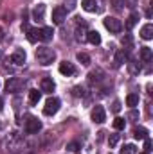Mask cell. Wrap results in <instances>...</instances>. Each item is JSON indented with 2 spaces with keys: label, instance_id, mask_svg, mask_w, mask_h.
Wrapping results in <instances>:
<instances>
[{
  "label": "cell",
  "instance_id": "1",
  "mask_svg": "<svg viewBox=\"0 0 153 154\" xmlns=\"http://www.w3.org/2000/svg\"><path fill=\"white\" fill-rule=\"evenodd\" d=\"M2 145H4V149L9 154H16V152H22V151H24L25 142H24V138H22L18 133H9V134H5V138L2 140Z\"/></svg>",
  "mask_w": 153,
  "mask_h": 154
},
{
  "label": "cell",
  "instance_id": "2",
  "mask_svg": "<svg viewBox=\"0 0 153 154\" xmlns=\"http://www.w3.org/2000/svg\"><path fill=\"white\" fill-rule=\"evenodd\" d=\"M36 59H38L40 65L47 66L56 59V52L52 48H49V47H40V48H36Z\"/></svg>",
  "mask_w": 153,
  "mask_h": 154
},
{
  "label": "cell",
  "instance_id": "3",
  "mask_svg": "<svg viewBox=\"0 0 153 154\" xmlns=\"http://www.w3.org/2000/svg\"><path fill=\"white\" fill-rule=\"evenodd\" d=\"M25 86V81L20 77H9L5 82V91L7 93H20Z\"/></svg>",
  "mask_w": 153,
  "mask_h": 154
},
{
  "label": "cell",
  "instance_id": "4",
  "mask_svg": "<svg viewBox=\"0 0 153 154\" xmlns=\"http://www.w3.org/2000/svg\"><path fill=\"white\" fill-rule=\"evenodd\" d=\"M58 111H60V100L56 97H49L45 106H43V113L47 116H52V115H56Z\"/></svg>",
  "mask_w": 153,
  "mask_h": 154
},
{
  "label": "cell",
  "instance_id": "5",
  "mask_svg": "<svg viewBox=\"0 0 153 154\" xmlns=\"http://www.w3.org/2000/svg\"><path fill=\"white\" fill-rule=\"evenodd\" d=\"M24 129H25V133H27V134H36L40 129H41V122H40L36 116H29V118L25 120Z\"/></svg>",
  "mask_w": 153,
  "mask_h": 154
},
{
  "label": "cell",
  "instance_id": "6",
  "mask_svg": "<svg viewBox=\"0 0 153 154\" xmlns=\"http://www.w3.org/2000/svg\"><path fill=\"white\" fill-rule=\"evenodd\" d=\"M103 23H105V27H106L110 32H114V34H117V32L122 31V23H121V20H117V18H114V16H106V18L103 20Z\"/></svg>",
  "mask_w": 153,
  "mask_h": 154
},
{
  "label": "cell",
  "instance_id": "7",
  "mask_svg": "<svg viewBox=\"0 0 153 154\" xmlns=\"http://www.w3.org/2000/svg\"><path fill=\"white\" fill-rule=\"evenodd\" d=\"M65 18H67V7H63V5L54 7V11H52V22L60 25V23L65 22Z\"/></svg>",
  "mask_w": 153,
  "mask_h": 154
},
{
  "label": "cell",
  "instance_id": "8",
  "mask_svg": "<svg viewBox=\"0 0 153 154\" xmlns=\"http://www.w3.org/2000/svg\"><path fill=\"white\" fill-rule=\"evenodd\" d=\"M92 122H96V124H103L105 120H106V111H105V108L103 106H96L94 109H92Z\"/></svg>",
  "mask_w": 153,
  "mask_h": 154
},
{
  "label": "cell",
  "instance_id": "9",
  "mask_svg": "<svg viewBox=\"0 0 153 154\" xmlns=\"http://www.w3.org/2000/svg\"><path fill=\"white\" fill-rule=\"evenodd\" d=\"M25 59H27V54H25V50H24V48H16V50L13 52V56H11V63H15L16 66L24 65V63H25Z\"/></svg>",
  "mask_w": 153,
  "mask_h": 154
},
{
  "label": "cell",
  "instance_id": "10",
  "mask_svg": "<svg viewBox=\"0 0 153 154\" xmlns=\"http://www.w3.org/2000/svg\"><path fill=\"white\" fill-rule=\"evenodd\" d=\"M60 74L65 77H70L76 74V66L70 63V61H61L60 63Z\"/></svg>",
  "mask_w": 153,
  "mask_h": 154
},
{
  "label": "cell",
  "instance_id": "11",
  "mask_svg": "<svg viewBox=\"0 0 153 154\" xmlns=\"http://www.w3.org/2000/svg\"><path fill=\"white\" fill-rule=\"evenodd\" d=\"M40 88H41L43 93H52L54 88H56V84H54V81H52L50 77H43L41 82H40Z\"/></svg>",
  "mask_w": 153,
  "mask_h": 154
},
{
  "label": "cell",
  "instance_id": "12",
  "mask_svg": "<svg viewBox=\"0 0 153 154\" xmlns=\"http://www.w3.org/2000/svg\"><path fill=\"white\" fill-rule=\"evenodd\" d=\"M52 36H54L52 27H41L38 31V39H41V41H50Z\"/></svg>",
  "mask_w": 153,
  "mask_h": 154
},
{
  "label": "cell",
  "instance_id": "13",
  "mask_svg": "<svg viewBox=\"0 0 153 154\" xmlns=\"http://www.w3.org/2000/svg\"><path fill=\"white\" fill-rule=\"evenodd\" d=\"M81 5H83V9L88 11V13H96V11H99V7H97L99 2H97V0H83Z\"/></svg>",
  "mask_w": 153,
  "mask_h": 154
},
{
  "label": "cell",
  "instance_id": "14",
  "mask_svg": "<svg viewBox=\"0 0 153 154\" xmlns=\"http://www.w3.org/2000/svg\"><path fill=\"white\" fill-rule=\"evenodd\" d=\"M76 39L77 41H85V39H86V23H85V22H79V23H77Z\"/></svg>",
  "mask_w": 153,
  "mask_h": 154
},
{
  "label": "cell",
  "instance_id": "15",
  "mask_svg": "<svg viewBox=\"0 0 153 154\" xmlns=\"http://www.w3.org/2000/svg\"><path fill=\"white\" fill-rule=\"evenodd\" d=\"M43 16H45V5H43V4H38V5L33 9V20L41 22V20H43Z\"/></svg>",
  "mask_w": 153,
  "mask_h": 154
},
{
  "label": "cell",
  "instance_id": "16",
  "mask_svg": "<svg viewBox=\"0 0 153 154\" xmlns=\"http://www.w3.org/2000/svg\"><path fill=\"white\" fill-rule=\"evenodd\" d=\"M103 77H105V72H103L101 68H96V70H92V72L88 74L90 82H101V81H103Z\"/></svg>",
  "mask_w": 153,
  "mask_h": 154
},
{
  "label": "cell",
  "instance_id": "17",
  "mask_svg": "<svg viewBox=\"0 0 153 154\" xmlns=\"http://www.w3.org/2000/svg\"><path fill=\"white\" fill-rule=\"evenodd\" d=\"M124 61H126V52H124V50L121 48V50H117V52H115V57H114V66H115V68H119V66H121V65H122Z\"/></svg>",
  "mask_w": 153,
  "mask_h": 154
},
{
  "label": "cell",
  "instance_id": "18",
  "mask_svg": "<svg viewBox=\"0 0 153 154\" xmlns=\"http://www.w3.org/2000/svg\"><path fill=\"white\" fill-rule=\"evenodd\" d=\"M141 38L142 39H151L153 38V25L151 23H146V25L141 29Z\"/></svg>",
  "mask_w": 153,
  "mask_h": 154
},
{
  "label": "cell",
  "instance_id": "19",
  "mask_svg": "<svg viewBox=\"0 0 153 154\" xmlns=\"http://www.w3.org/2000/svg\"><path fill=\"white\" fill-rule=\"evenodd\" d=\"M86 39L92 43V45H99L101 43V34L97 31H88L86 32Z\"/></svg>",
  "mask_w": 153,
  "mask_h": 154
},
{
  "label": "cell",
  "instance_id": "20",
  "mask_svg": "<svg viewBox=\"0 0 153 154\" xmlns=\"http://www.w3.org/2000/svg\"><path fill=\"white\" fill-rule=\"evenodd\" d=\"M151 57H153L151 48H150V47H142V48H141V59H142L144 63H150Z\"/></svg>",
  "mask_w": 153,
  "mask_h": 154
},
{
  "label": "cell",
  "instance_id": "21",
  "mask_svg": "<svg viewBox=\"0 0 153 154\" xmlns=\"http://www.w3.org/2000/svg\"><path fill=\"white\" fill-rule=\"evenodd\" d=\"M133 136H135L137 140H146V138H148V131H146L144 127H135V129H133Z\"/></svg>",
  "mask_w": 153,
  "mask_h": 154
},
{
  "label": "cell",
  "instance_id": "22",
  "mask_svg": "<svg viewBox=\"0 0 153 154\" xmlns=\"http://www.w3.org/2000/svg\"><path fill=\"white\" fill-rule=\"evenodd\" d=\"M126 104H128L130 108L139 106V95H137V93H130V95L126 97Z\"/></svg>",
  "mask_w": 153,
  "mask_h": 154
},
{
  "label": "cell",
  "instance_id": "23",
  "mask_svg": "<svg viewBox=\"0 0 153 154\" xmlns=\"http://www.w3.org/2000/svg\"><path fill=\"white\" fill-rule=\"evenodd\" d=\"M40 99H41V91H38V90H31L29 91V102L31 104H38Z\"/></svg>",
  "mask_w": 153,
  "mask_h": 154
},
{
  "label": "cell",
  "instance_id": "24",
  "mask_svg": "<svg viewBox=\"0 0 153 154\" xmlns=\"http://www.w3.org/2000/svg\"><path fill=\"white\" fill-rule=\"evenodd\" d=\"M121 154H137V147L133 143H126L121 147Z\"/></svg>",
  "mask_w": 153,
  "mask_h": 154
},
{
  "label": "cell",
  "instance_id": "25",
  "mask_svg": "<svg viewBox=\"0 0 153 154\" xmlns=\"http://www.w3.org/2000/svg\"><path fill=\"white\" fill-rule=\"evenodd\" d=\"M137 20H139V14L137 13H132L130 18H128V22H126V29H133L135 23H137Z\"/></svg>",
  "mask_w": 153,
  "mask_h": 154
},
{
  "label": "cell",
  "instance_id": "26",
  "mask_svg": "<svg viewBox=\"0 0 153 154\" xmlns=\"http://www.w3.org/2000/svg\"><path fill=\"white\" fill-rule=\"evenodd\" d=\"M77 61H79L83 66H88V65H90V56L85 54V52H79V54H77Z\"/></svg>",
  "mask_w": 153,
  "mask_h": 154
},
{
  "label": "cell",
  "instance_id": "27",
  "mask_svg": "<svg viewBox=\"0 0 153 154\" xmlns=\"http://www.w3.org/2000/svg\"><path fill=\"white\" fill-rule=\"evenodd\" d=\"M27 39L31 43H34L38 39V29H27Z\"/></svg>",
  "mask_w": 153,
  "mask_h": 154
},
{
  "label": "cell",
  "instance_id": "28",
  "mask_svg": "<svg viewBox=\"0 0 153 154\" xmlns=\"http://www.w3.org/2000/svg\"><path fill=\"white\" fill-rule=\"evenodd\" d=\"M124 125H126V120H124V118H119V116H117V118L114 120V127L117 129V131L124 129Z\"/></svg>",
  "mask_w": 153,
  "mask_h": 154
},
{
  "label": "cell",
  "instance_id": "29",
  "mask_svg": "<svg viewBox=\"0 0 153 154\" xmlns=\"http://www.w3.org/2000/svg\"><path fill=\"white\" fill-rule=\"evenodd\" d=\"M128 68H130V72H132V74H137V72L141 70V65H139V63H135V61H132V63H128Z\"/></svg>",
  "mask_w": 153,
  "mask_h": 154
},
{
  "label": "cell",
  "instance_id": "30",
  "mask_svg": "<svg viewBox=\"0 0 153 154\" xmlns=\"http://www.w3.org/2000/svg\"><path fill=\"white\" fill-rule=\"evenodd\" d=\"M112 5H114L115 11H121L122 5H124V2H122V0H112Z\"/></svg>",
  "mask_w": 153,
  "mask_h": 154
},
{
  "label": "cell",
  "instance_id": "31",
  "mask_svg": "<svg viewBox=\"0 0 153 154\" xmlns=\"http://www.w3.org/2000/svg\"><path fill=\"white\" fill-rule=\"evenodd\" d=\"M132 43H133V38H132L130 34H126V36L122 38V45H124V47H132Z\"/></svg>",
  "mask_w": 153,
  "mask_h": 154
},
{
  "label": "cell",
  "instance_id": "32",
  "mask_svg": "<svg viewBox=\"0 0 153 154\" xmlns=\"http://www.w3.org/2000/svg\"><path fill=\"white\" fill-rule=\"evenodd\" d=\"M117 142H119V136H117V134H112V136L108 138V143H110V147H115V145H117Z\"/></svg>",
  "mask_w": 153,
  "mask_h": 154
},
{
  "label": "cell",
  "instance_id": "33",
  "mask_svg": "<svg viewBox=\"0 0 153 154\" xmlns=\"http://www.w3.org/2000/svg\"><path fill=\"white\" fill-rule=\"evenodd\" d=\"M67 149H69V151H72V152H76L77 149H79V143H77V142H70V143L67 145Z\"/></svg>",
  "mask_w": 153,
  "mask_h": 154
},
{
  "label": "cell",
  "instance_id": "34",
  "mask_svg": "<svg viewBox=\"0 0 153 154\" xmlns=\"http://www.w3.org/2000/svg\"><path fill=\"white\" fill-rule=\"evenodd\" d=\"M144 149H146V152H150V149H151V140L150 138L144 140Z\"/></svg>",
  "mask_w": 153,
  "mask_h": 154
},
{
  "label": "cell",
  "instance_id": "35",
  "mask_svg": "<svg viewBox=\"0 0 153 154\" xmlns=\"http://www.w3.org/2000/svg\"><path fill=\"white\" fill-rule=\"evenodd\" d=\"M128 118H130V120H137V118H139V113H137V111H130V113H128Z\"/></svg>",
  "mask_w": 153,
  "mask_h": 154
},
{
  "label": "cell",
  "instance_id": "36",
  "mask_svg": "<svg viewBox=\"0 0 153 154\" xmlns=\"http://www.w3.org/2000/svg\"><path fill=\"white\" fill-rule=\"evenodd\" d=\"M112 109H114L115 113H117V111L121 109V102H119V100H115V102H114V106H112Z\"/></svg>",
  "mask_w": 153,
  "mask_h": 154
},
{
  "label": "cell",
  "instance_id": "37",
  "mask_svg": "<svg viewBox=\"0 0 153 154\" xmlns=\"http://www.w3.org/2000/svg\"><path fill=\"white\" fill-rule=\"evenodd\" d=\"M4 36H5V31H4V27H0V41L4 39Z\"/></svg>",
  "mask_w": 153,
  "mask_h": 154
},
{
  "label": "cell",
  "instance_id": "38",
  "mask_svg": "<svg viewBox=\"0 0 153 154\" xmlns=\"http://www.w3.org/2000/svg\"><path fill=\"white\" fill-rule=\"evenodd\" d=\"M2 109H4V99L0 97V111H2Z\"/></svg>",
  "mask_w": 153,
  "mask_h": 154
},
{
  "label": "cell",
  "instance_id": "39",
  "mask_svg": "<svg viewBox=\"0 0 153 154\" xmlns=\"http://www.w3.org/2000/svg\"><path fill=\"white\" fill-rule=\"evenodd\" d=\"M2 129H4V124H2V122H0V131H2Z\"/></svg>",
  "mask_w": 153,
  "mask_h": 154
},
{
  "label": "cell",
  "instance_id": "40",
  "mask_svg": "<svg viewBox=\"0 0 153 154\" xmlns=\"http://www.w3.org/2000/svg\"><path fill=\"white\" fill-rule=\"evenodd\" d=\"M141 154H150V152H146V151H144V152H141Z\"/></svg>",
  "mask_w": 153,
  "mask_h": 154
},
{
  "label": "cell",
  "instance_id": "41",
  "mask_svg": "<svg viewBox=\"0 0 153 154\" xmlns=\"http://www.w3.org/2000/svg\"><path fill=\"white\" fill-rule=\"evenodd\" d=\"M0 56H2V54H0Z\"/></svg>",
  "mask_w": 153,
  "mask_h": 154
}]
</instances>
